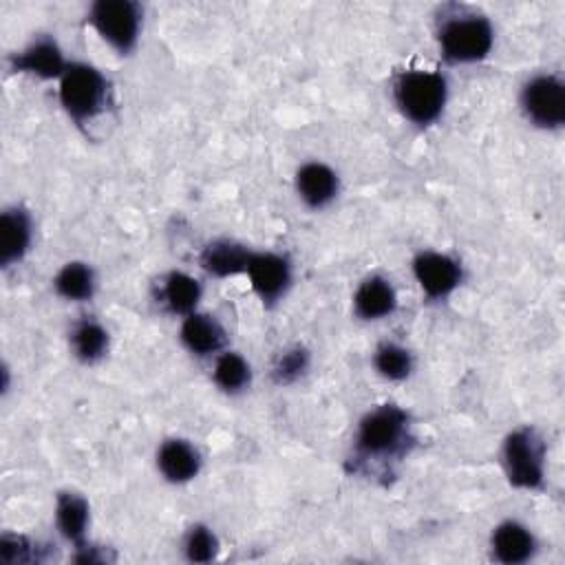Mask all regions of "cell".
Returning <instances> with one entry per match:
<instances>
[{
  "instance_id": "cell-5",
  "label": "cell",
  "mask_w": 565,
  "mask_h": 565,
  "mask_svg": "<svg viewBox=\"0 0 565 565\" xmlns=\"http://www.w3.org/2000/svg\"><path fill=\"white\" fill-rule=\"evenodd\" d=\"M499 463L510 488L541 492L547 483V441L539 428L521 424L505 433L499 448Z\"/></svg>"
},
{
  "instance_id": "cell-17",
  "label": "cell",
  "mask_w": 565,
  "mask_h": 565,
  "mask_svg": "<svg viewBox=\"0 0 565 565\" xmlns=\"http://www.w3.org/2000/svg\"><path fill=\"white\" fill-rule=\"evenodd\" d=\"M203 298V285L196 276L183 269H168L154 285V302L174 318H185L196 311Z\"/></svg>"
},
{
  "instance_id": "cell-20",
  "label": "cell",
  "mask_w": 565,
  "mask_h": 565,
  "mask_svg": "<svg viewBox=\"0 0 565 565\" xmlns=\"http://www.w3.org/2000/svg\"><path fill=\"white\" fill-rule=\"evenodd\" d=\"M66 340H68L71 355L84 366L99 364L110 353V342H113L108 327L95 316L77 318L71 324Z\"/></svg>"
},
{
  "instance_id": "cell-8",
  "label": "cell",
  "mask_w": 565,
  "mask_h": 565,
  "mask_svg": "<svg viewBox=\"0 0 565 565\" xmlns=\"http://www.w3.org/2000/svg\"><path fill=\"white\" fill-rule=\"evenodd\" d=\"M411 274L428 302L448 300L463 282V265L441 249H419L411 258Z\"/></svg>"
},
{
  "instance_id": "cell-6",
  "label": "cell",
  "mask_w": 565,
  "mask_h": 565,
  "mask_svg": "<svg viewBox=\"0 0 565 565\" xmlns=\"http://www.w3.org/2000/svg\"><path fill=\"white\" fill-rule=\"evenodd\" d=\"M86 22L117 55H132L143 31V7L135 0H95Z\"/></svg>"
},
{
  "instance_id": "cell-16",
  "label": "cell",
  "mask_w": 565,
  "mask_h": 565,
  "mask_svg": "<svg viewBox=\"0 0 565 565\" xmlns=\"http://www.w3.org/2000/svg\"><path fill=\"white\" fill-rule=\"evenodd\" d=\"M397 289L393 280L384 274L364 276L351 296V311L362 322L386 320L397 311Z\"/></svg>"
},
{
  "instance_id": "cell-25",
  "label": "cell",
  "mask_w": 565,
  "mask_h": 565,
  "mask_svg": "<svg viewBox=\"0 0 565 565\" xmlns=\"http://www.w3.org/2000/svg\"><path fill=\"white\" fill-rule=\"evenodd\" d=\"M218 552H221V539L212 525L203 521H194L185 527L181 536V554L188 563H194V565L212 563L218 558Z\"/></svg>"
},
{
  "instance_id": "cell-14",
  "label": "cell",
  "mask_w": 565,
  "mask_h": 565,
  "mask_svg": "<svg viewBox=\"0 0 565 565\" xmlns=\"http://www.w3.org/2000/svg\"><path fill=\"white\" fill-rule=\"evenodd\" d=\"M179 342L196 360H214L230 347L225 324L207 311H192L179 322Z\"/></svg>"
},
{
  "instance_id": "cell-21",
  "label": "cell",
  "mask_w": 565,
  "mask_h": 565,
  "mask_svg": "<svg viewBox=\"0 0 565 565\" xmlns=\"http://www.w3.org/2000/svg\"><path fill=\"white\" fill-rule=\"evenodd\" d=\"M51 287H53V294L57 298H62L64 302L82 305V302H90L95 298L99 278L90 263L75 258V260H66L55 271V276L51 278Z\"/></svg>"
},
{
  "instance_id": "cell-23",
  "label": "cell",
  "mask_w": 565,
  "mask_h": 565,
  "mask_svg": "<svg viewBox=\"0 0 565 565\" xmlns=\"http://www.w3.org/2000/svg\"><path fill=\"white\" fill-rule=\"evenodd\" d=\"M371 366L384 382H406L415 371V353L397 340H382L371 353Z\"/></svg>"
},
{
  "instance_id": "cell-3",
  "label": "cell",
  "mask_w": 565,
  "mask_h": 565,
  "mask_svg": "<svg viewBox=\"0 0 565 565\" xmlns=\"http://www.w3.org/2000/svg\"><path fill=\"white\" fill-rule=\"evenodd\" d=\"M110 97V79L99 66L86 60H71L57 79L60 108L79 130H86L108 110Z\"/></svg>"
},
{
  "instance_id": "cell-18",
  "label": "cell",
  "mask_w": 565,
  "mask_h": 565,
  "mask_svg": "<svg viewBox=\"0 0 565 565\" xmlns=\"http://www.w3.org/2000/svg\"><path fill=\"white\" fill-rule=\"evenodd\" d=\"M252 247L245 245L243 241L230 238V236H218L207 241L201 252H199V267L216 280L234 278V276H245L247 263L252 258Z\"/></svg>"
},
{
  "instance_id": "cell-9",
  "label": "cell",
  "mask_w": 565,
  "mask_h": 565,
  "mask_svg": "<svg viewBox=\"0 0 565 565\" xmlns=\"http://www.w3.org/2000/svg\"><path fill=\"white\" fill-rule=\"evenodd\" d=\"M245 276L263 307H276L294 285V263L282 252L254 249Z\"/></svg>"
},
{
  "instance_id": "cell-26",
  "label": "cell",
  "mask_w": 565,
  "mask_h": 565,
  "mask_svg": "<svg viewBox=\"0 0 565 565\" xmlns=\"http://www.w3.org/2000/svg\"><path fill=\"white\" fill-rule=\"evenodd\" d=\"M0 561L15 565V563H31L40 561L38 556V543H33L29 536L4 532L0 536Z\"/></svg>"
},
{
  "instance_id": "cell-10",
  "label": "cell",
  "mask_w": 565,
  "mask_h": 565,
  "mask_svg": "<svg viewBox=\"0 0 565 565\" xmlns=\"http://www.w3.org/2000/svg\"><path fill=\"white\" fill-rule=\"evenodd\" d=\"M62 44L51 33L33 35L22 49L7 55V71L42 82H57L68 66Z\"/></svg>"
},
{
  "instance_id": "cell-12",
  "label": "cell",
  "mask_w": 565,
  "mask_h": 565,
  "mask_svg": "<svg viewBox=\"0 0 565 565\" xmlns=\"http://www.w3.org/2000/svg\"><path fill=\"white\" fill-rule=\"evenodd\" d=\"M157 475L170 486L192 483L203 470V452L188 437H166L154 450Z\"/></svg>"
},
{
  "instance_id": "cell-15",
  "label": "cell",
  "mask_w": 565,
  "mask_h": 565,
  "mask_svg": "<svg viewBox=\"0 0 565 565\" xmlns=\"http://www.w3.org/2000/svg\"><path fill=\"white\" fill-rule=\"evenodd\" d=\"M488 552L501 565H525L539 554V539L527 523L503 519L490 530Z\"/></svg>"
},
{
  "instance_id": "cell-24",
  "label": "cell",
  "mask_w": 565,
  "mask_h": 565,
  "mask_svg": "<svg viewBox=\"0 0 565 565\" xmlns=\"http://www.w3.org/2000/svg\"><path fill=\"white\" fill-rule=\"evenodd\" d=\"M311 351L302 342L287 344L274 355L269 364V380L274 386L280 388L294 386L307 377V373L311 371Z\"/></svg>"
},
{
  "instance_id": "cell-11",
  "label": "cell",
  "mask_w": 565,
  "mask_h": 565,
  "mask_svg": "<svg viewBox=\"0 0 565 565\" xmlns=\"http://www.w3.org/2000/svg\"><path fill=\"white\" fill-rule=\"evenodd\" d=\"M294 192L307 210L320 212L335 203L342 192V179L327 161L309 159L294 172Z\"/></svg>"
},
{
  "instance_id": "cell-19",
  "label": "cell",
  "mask_w": 565,
  "mask_h": 565,
  "mask_svg": "<svg viewBox=\"0 0 565 565\" xmlns=\"http://www.w3.org/2000/svg\"><path fill=\"white\" fill-rule=\"evenodd\" d=\"M53 523L57 534L73 547L86 545L90 530V503L82 492L60 490L53 503Z\"/></svg>"
},
{
  "instance_id": "cell-22",
  "label": "cell",
  "mask_w": 565,
  "mask_h": 565,
  "mask_svg": "<svg viewBox=\"0 0 565 565\" xmlns=\"http://www.w3.org/2000/svg\"><path fill=\"white\" fill-rule=\"evenodd\" d=\"M212 384L227 397H238L252 388L254 369L252 362L236 349H225L212 360Z\"/></svg>"
},
{
  "instance_id": "cell-13",
  "label": "cell",
  "mask_w": 565,
  "mask_h": 565,
  "mask_svg": "<svg viewBox=\"0 0 565 565\" xmlns=\"http://www.w3.org/2000/svg\"><path fill=\"white\" fill-rule=\"evenodd\" d=\"M33 238L35 223L31 212L20 203L4 205L0 212V269L9 271L22 265L33 249Z\"/></svg>"
},
{
  "instance_id": "cell-7",
  "label": "cell",
  "mask_w": 565,
  "mask_h": 565,
  "mask_svg": "<svg viewBox=\"0 0 565 565\" xmlns=\"http://www.w3.org/2000/svg\"><path fill=\"white\" fill-rule=\"evenodd\" d=\"M523 119L543 132H558L565 126V82L558 73H534L519 88Z\"/></svg>"
},
{
  "instance_id": "cell-2",
  "label": "cell",
  "mask_w": 565,
  "mask_h": 565,
  "mask_svg": "<svg viewBox=\"0 0 565 565\" xmlns=\"http://www.w3.org/2000/svg\"><path fill=\"white\" fill-rule=\"evenodd\" d=\"M435 42L446 64H479L494 49V24L479 9L444 4L435 20Z\"/></svg>"
},
{
  "instance_id": "cell-4",
  "label": "cell",
  "mask_w": 565,
  "mask_h": 565,
  "mask_svg": "<svg viewBox=\"0 0 565 565\" xmlns=\"http://www.w3.org/2000/svg\"><path fill=\"white\" fill-rule=\"evenodd\" d=\"M391 97L404 121L424 130L444 117L450 86L441 71L406 68L395 75L391 84Z\"/></svg>"
},
{
  "instance_id": "cell-1",
  "label": "cell",
  "mask_w": 565,
  "mask_h": 565,
  "mask_svg": "<svg viewBox=\"0 0 565 565\" xmlns=\"http://www.w3.org/2000/svg\"><path fill=\"white\" fill-rule=\"evenodd\" d=\"M413 446L415 424L411 413L395 402H384L358 419L349 463L353 472H373V468L399 463L411 455Z\"/></svg>"
}]
</instances>
